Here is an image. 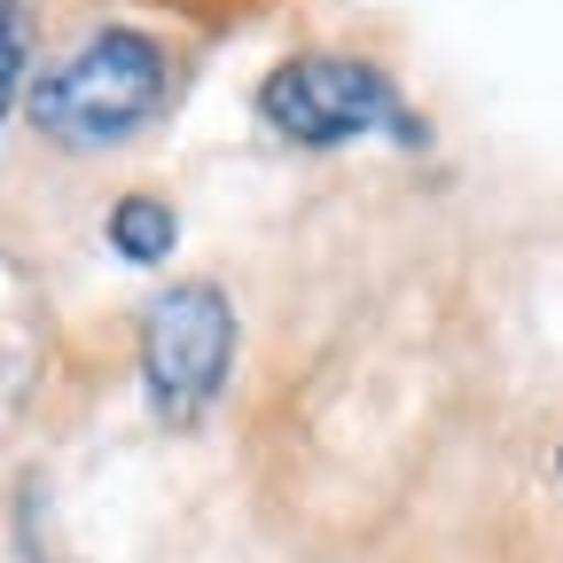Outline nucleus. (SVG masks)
<instances>
[{"mask_svg":"<svg viewBox=\"0 0 563 563\" xmlns=\"http://www.w3.org/2000/svg\"><path fill=\"white\" fill-rule=\"evenodd\" d=\"M235 368V306L220 282H173L141 321V384L157 422H196Z\"/></svg>","mask_w":563,"mask_h":563,"instance_id":"2","label":"nucleus"},{"mask_svg":"<svg viewBox=\"0 0 563 563\" xmlns=\"http://www.w3.org/2000/svg\"><path fill=\"white\" fill-rule=\"evenodd\" d=\"M24 55H32L24 0H0V118H9V102H16V87H24Z\"/></svg>","mask_w":563,"mask_h":563,"instance_id":"5","label":"nucleus"},{"mask_svg":"<svg viewBox=\"0 0 563 563\" xmlns=\"http://www.w3.org/2000/svg\"><path fill=\"white\" fill-rule=\"evenodd\" d=\"M258 118L282 133V141H298V150H344V141H361V133H407L399 118V95L376 63H352V55H290L274 70V79L258 87Z\"/></svg>","mask_w":563,"mask_h":563,"instance_id":"3","label":"nucleus"},{"mask_svg":"<svg viewBox=\"0 0 563 563\" xmlns=\"http://www.w3.org/2000/svg\"><path fill=\"white\" fill-rule=\"evenodd\" d=\"M555 477H563V446H555Z\"/></svg>","mask_w":563,"mask_h":563,"instance_id":"6","label":"nucleus"},{"mask_svg":"<svg viewBox=\"0 0 563 563\" xmlns=\"http://www.w3.org/2000/svg\"><path fill=\"white\" fill-rule=\"evenodd\" d=\"M173 243H180L173 203H157V196H118V211H110V251H118L125 266H165Z\"/></svg>","mask_w":563,"mask_h":563,"instance_id":"4","label":"nucleus"},{"mask_svg":"<svg viewBox=\"0 0 563 563\" xmlns=\"http://www.w3.org/2000/svg\"><path fill=\"white\" fill-rule=\"evenodd\" d=\"M173 63L150 32L110 24L95 40H79L55 70H40L32 87V125L55 141V150H110V141L141 133L165 110Z\"/></svg>","mask_w":563,"mask_h":563,"instance_id":"1","label":"nucleus"}]
</instances>
